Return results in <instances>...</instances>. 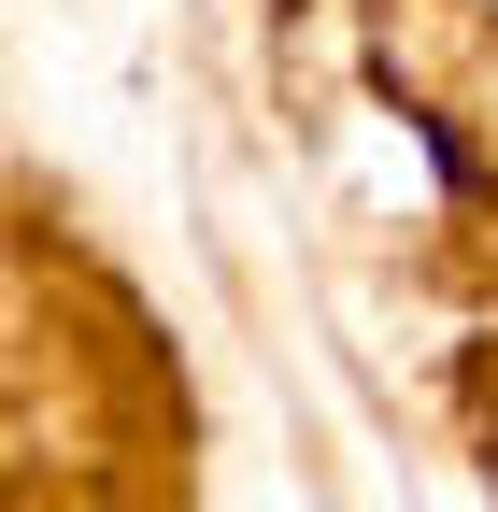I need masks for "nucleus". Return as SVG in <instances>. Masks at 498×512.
I'll list each match as a JSON object with an SVG mask.
<instances>
[]
</instances>
